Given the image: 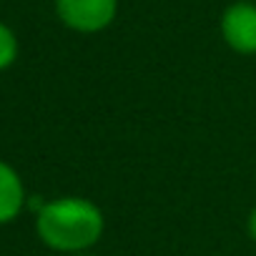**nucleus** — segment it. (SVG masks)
Returning <instances> with one entry per match:
<instances>
[{
  "label": "nucleus",
  "mask_w": 256,
  "mask_h": 256,
  "mask_svg": "<svg viewBox=\"0 0 256 256\" xmlns=\"http://www.w3.org/2000/svg\"><path fill=\"white\" fill-rule=\"evenodd\" d=\"M36 228L40 241L56 251H83L103 236V214L88 198L66 196L38 208Z\"/></svg>",
  "instance_id": "nucleus-1"
},
{
  "label": "nucleus",
  "mask_w": 256,
  "mask_h": 256,
  "mask_svg": "<svg viewBox=\"0 0 256 256\" xmlns=\"http://www.w3.org/2000/svg\"><path fill=\"white\" fill-rule=\"evenodd\" d=\"M56 13L76 33H98L116 20L118 0H56Z\"/></svg>",
  "instance_id": "nucleus-2"
},
{
  "label": "nucleus",
  "mask_w": 256,
  "mask_h": 256,
  "mask_svg": "<svg viewBox=\"0 0 256 256\" xmlns=\"http://www.w3.org/2000/svg\"><path fill=\"white\" fill-rule=\"evenodd\" d=\"M221 36L226 46L241 56L256 53V6L234 3L221 16Z\"/></svg>",
  "instance_id": "nucleus-3"
},
{
  "label": "nucleus",
  "mask_w": 256,
  "mask_h": 256,
  "mask_svg": "<svg viewBox=\"0 0 256 256\" xmlns=\"http://www.w3.org/2000/svg\"><path fill=\"white\" fill-rule=\"evenodd\" d=\"M26 206V188L16 168L0 161V224L13 221Z\"/></svg>",
  "instance_id": "nucleus-4"
},
{
  "label": "nucleus",
  "mask_w": 256,
  "mask_h": 256,
  "mask_svg": "<svg viewBox=\"0 0 256 256\" xmlns=\"http://www.w3.org/2000/svg\"><path fill=\"white\" fill-rule=\"evenodd\" d=\"M16 58H18V38L6 23H0V70L10 68Z\"/></svg>",
  "instance_id": "nucleus-5"
},
{
  "label": "nucleus",
  "mask_w": 256,
  "mask_h": 256,
  "mask_svg": "<svg viewBox=\"0 0 256 256\" xmlns=\"http://www.w3.org/2000/svg\"><path fill=\"white\" fill-rule=\"evenodd\" d=\"M248 236L256 241V208L248 214Z\"/></svg>",
  "instance_id": "nucleus-6"
}]
</instances>
